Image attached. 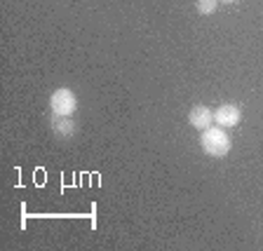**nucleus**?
<instances>
[{
  "mask_svg": "<svg viewBox=\"0 0 263 251\" xmlns=\"http://www.w3.org/2000/svg\"><path fill=\"white\" fill-rule=\"evenodd\" d=\"M212 120H214V110H209L207 106H195V108H191V113H188L191 127H195V129H200V131L212 127Z\"/></svg>",
  "mask_w": 263,
  "mask_h": 251,
  "instance_id": "nucleus-4",
  "label": "nucleus"
},
{
  "mask_svg": "<svg viewBox=\"0 0 263 251\" xmlns=\"http://www.w3.org/2000/svg\"><path fill=\"white\" fill-rule=\"evenodd\" d=\"M221 3H226V5H230V3H237V0H221Z\"/></svg>",
  "mask_w": 263,
  "mask_h": 251,
  "instance_id": "nucleus-7",
  "label": "nucleus"
},
{
  "mask_svg": "<svg viewBox=\"0 0 263 251\" xmlns=\"http://www.w3.org/2000/svg\"><path fill=\"white\" fill-rule=\"evenodd\" d=\"M49 108L54 115H73L78 108V96L68 87H59L49 99Z\"/></svg>",
  "mask_w": 263,
  "mask_h": 251,
  "instance_id": "nucleus-2",
  "label": "nucleus"
},
{
  "mask_svg": "<svg viewBox=\"0 0 263 251\" xmlns=\"http://www.w3.org/2000/svg\"><path fill=\"white\" fill-rule=\"evenodd\" d=\"M49 125H52V131H54L57 137H73V131H76V120H73V115H54L52 113V120H49Z\"/></svg>",
  "mask_w": 263,
  "mask_h": 251,
  "instance_id": "nucleus-5",
  "label": "nucleus"
},
{
  "mask_svg": "<svg viewBox=\"0 0 263 251\" xmlns=\"http://www.w3.org/2000/svg\"><path fill=\"white\" fill-rule=\"evenodd\" d=\"M214 120L219 127H235L242 120V110L235 104H223L214 110Z\"/></svg>",
  "mask_w": 263,
  "mask_h": 251,
  "instance_id": "nucleus-3",
  "label": "nucleus"
},
{
  "mask_svg": "<svg viewBox=\"0 0 263 251\" xmlns=\"http://www.w3.org/2000/svg\"><path fill=\"white\" fill-rule=\"evenodd\" d=\"M200 146L209 158H226L230 153V148H233V141L223 131V127H207V129H202Z\"/></svg>",
  "mask_w": 263,
  "mask_h": 251,
  "instance_id": "nucleus-1",
  "label": "nucleus"
},
{
  "mask_svg": "<svg viewBox=\"0 0 263 251\" xmlns=\"http://www.w3.org/2000/svg\"><path fill=\"white\" fill-rule=\"evenodd\" d=\"M195 7H197V12L200 14H214L216 12V7H219V0H197L195 3Z\"/></svg>",
  "mask_w": 263,
  "mask_h": 251,
  "instance_id": "nucleus-6",
  "label": "nucleus"
}]
</instances>
